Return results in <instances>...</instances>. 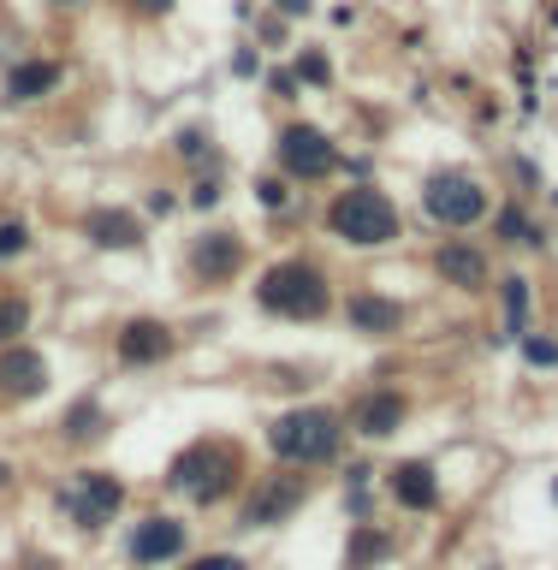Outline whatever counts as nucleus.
<instances>
[{"label":"nucleus","mask_w":558,"mask_h":570,"mask_svg":"<svg viewBox=\"0 0 558 570\" xmlns=\"http://www.w3.org/2000/svg\"><path fill=\"white\" fill-rule=\"evenodd\" d=\"M221 203V178H196V190H190V208H214Z\"/></svg>","instance_id":"29"},{"label":"nucleus","mask_w":558,"mask_h":570,"mask_svg":"<svg viewBox=\"0 0 558 570\" xmlns=\"http://www.w3.org/2000/svg\"><path fill=\"white\" fill-rule=\"evenodd\" d=\"M333 303H339L333 274L310 256H280L256 274V309L274 315V321H303V327H310V321L333 315Z\"/></svg>","instance_id":"3"},{"label":"nucleus","mask_w":558,"mask_h":570,"mask_svg":"<svg viewBox=\"0 0 558 570\" xmlns=\"http://www.w3.org/2000/svg\"><path fill=\"white\" fill-rule=\"evenodd\" d=\"M310 505V481L297 470H274V475H256L238 505V529H280Z\"/></svg>","instance_id":"9"},{"label":"nucleus","mask_w":558,"mask_h":570,"mask_svg":"<svg viewBox=\"0 0 558 570\" xmlns=\"http://www.w3.org/2000/svg\"><path fill=\"white\" fill-rule=\"evenodd\" d=\"M274 167L292 178V185H315V178H327L339 167V142L321 131V125L292 119L274 131Z\"/></svg>","instance_id":"8"},{"label":"nucleus","mask_w":558,"mask_h":570,"mask_svg":"<svg viewBox=\"0 0 558 570\" xmlns=\"http://www.w3.org/2000/svg\"><path fill=\"white\" fill-rule=\"evenodd\" d=\"M84 238L96 249H137L143 244V220L131 208H89L84 214Z\"/></svg>","instance_id":"18"},{"label":"nucleus","mask_w":558,"mask_h":570,"mask_svg":"<svg viewBox=\"0 0 558 570\" xmlns=\"http://www.w3.org/2000/svg\"><path fill=\"white\" fill-rule=\"evenodd\" d=\"M493 232H499V244H511V249H541L547 238H541V220L523 208V203H506L493 214Z\"/></svg>","instance_id":"21"},{"label":"nucleus","mask_w":558,"mask_h":570,"mask_svg":"<svg viewBox=\"0 0 558 570\" xmlns=\"http://www.w3.org/2000/svg\"><path fill=\"white\" fill-rule=\"evenodd\" d=\"M119 511H125V481L114 470H78L71 475V488H66V517L78 529H107V523H119Z\"/></svg>","instance_id":"10"},{"label":"nucleus","mask_w":558,"mask_h":570,"mask_svg":"<svg viewBox=\"0 0 558 570\" xmlns=\"http://www.w3.org/2000/svg\"><path fill=\"white\" fill-rule=\"evenodd\" d=\"M552 499H558V475H552Z\"/></svg>","instance_id":"32"},{"label":"nucleus","mask_w":558,"mask_h":570,"mask_svg":"<svg viewBox=\"0 0 558 570\" xmlns=\"http://www.w3.org/2000/svg\"><path fill=\"white\" fill-rule=\"evenodd\" d=\"M386 499L404 517H428L440 511V463L434 458H404L386 470Z\"/></svg>","instance_id":"14"},{"label":"nucleus","mask_w":558,"mask_h":570,"mask_svg":"<svg viewBox=\"0 0 558 570\" xmlns=\"http://www.w3.org/2000/svg\"><path fill=\"white\" fill-rule=\"evenodd\" d=\"M256 196H262V208H292V178L285 173H267V178H256Z\"/></svg>","instance_id":"27"},{"label":"nucleus","mask_w":558,"mask_h":570,"mask_svg":"<svg viewBox=\"0 0 558 570\" xmlns=\"http://www.w3.org/2000/svg\"><path fill=\"white\" fill-rule=\"evenodd\" d=\"M499 327H506V338L535 333V279L529 274H506V279H499Z\"/></svg>","instance_id":"19"},{"label":"nucleus","mask_w":558,"mask_h":570,"mask_svg":"<svg viewBox=\"0 0 558 570\" xmlns=\"http://www.w3.org/2000/svg\"><path fill=\"white\" fill-rule=\"evenodd\" d=\"M125 559L137 570H167L190 559V523L178 511H143L131 529H125Z\"/></svg>","instance_id":"7"},{"label":"nucleus","mask_w":558,"mask_h":570,"mask_svg":"<svg viewBox=\"0 0 558 570\" xmlns=\"http://www.w3.org/2000/svg\"><path fill=\"white\" fill-rule=\"evenodd\" d=\"M321 226H327V238H339L345 249H392L404 238V214L381 185L333 190L327 208H321Z\"/></svg>","instance_id":"4"},{"label":"nucleus","mask_w":558,"mask_h":570,"mask_svg":"<svg viewBox=\"0 0 558 570\" xmlns=\"http://www.w3.org/2000/svg\"><path fill=\"white\" fill-rule=\"evenodd\" d=\"M48 381H53L48 351H36V345H7V351H0V404L42 399Z\"/></svg>","instance_id":"15"},{"label":"nucleus","mask_w":558,"mask_h":570,"mask_svg":"<svg viewBox=\"0 0 558 570\" xmlns=\"http://www.w3.org/2000/svg\"><path fill=\"white\" fill-rule=\"evenodd\" d=\"M244 262H249V244H244V232H232V226H203L185 249V274H190L196 292H226V285L244 274Z\"/></svg>","instance_id":"6"},{"label":"nucleus","mask_w":558,"mask_h":570,"mask_svg":"<svg viewBox=\"0 0 558 570\" xmlns=\"http://www.w3.org/2000/svg\"><path fill=\"white\" fill-rule=\"evenodd\" d=\"M119 7L131 12V18H167V12L178 7V0H119Z\"/></svg>","instance_id":"28"},{"label":"nucleus","mask_w":558,"mask_h":570,"mask_svg":"<svg viewBox=\"0 0 558 570\" xmlns=\"http://www.w3.org/2000/svg\"><path fill=\"white\" fill-rule=\"evenodd\" d=\"M249 488V458L238 440H221V434H203L190 445H178L167 458V475H160V493L167 499H185L196 511H214L226 499H238Z\"/></svg>","instance_id":"1"},{"label":"nucleus","mask_w":558,"mask_h":570,"mask_svg":"<svg viewBox=\"0 0 558 570\" xmlns=\"http://www.w3.org/2000/svg\"><path fill=\"white\" fill-rule=\"evenodd\" d=\"M476 570H506V564H476Z\"/></svg>","instance_id":"30"},{"label":"nucleus","mask_w":558,"mask_h":570,"mask_svg":"<svg viewBox=\"0 0 558 570\" xmlns=\"http://www.w3.org/2000/svg\"><path fill=\"white\" fill-rule=\"evenodd\" d=\"M404 422H410V392L404 386H369L363 399L345 410V428L356 440H369V445L404 434Z\"/></svg>","instance_id":"13"},{"label":"nucleus","mask_w":558,"mask_h":570,"mask_svg":"<svg viewBox=\"0 0 558 570\" xmlns=\"http://www.w3.org/2000/svg\"><path fill=\"white\" fill-rule=\"evenodd\" d=\"M392 559V534L374 523H351V552H345V570H374V564H386Z\"/></svg>","instance_id":"20"},{"label":"nucleus","mask_w":558,"mask_h":570,"mask_svg":"<svg viewBox=\"0 0 558 570\" xmlns=\"http://www.w3.org/2000/svg\"><path fill=\"white\" fill-rule=\"evenodd\" d=\"M30 321H36V303H30L25 292H7V285H0V351H7V345H25Z\"/></svg>","instance_id":"22"},{"label":"nucleus","mask_w":558,"mask_h":570,"mask_svg":"<svg viewBox=\"0 0 558 570\" xmlns=\"http://www.w3.org/2000/svg\"><path fill=\"white\" fill-rule=\"evenodd\" d=\"M60 60H48V53H30V60H18L12 71H7V89H0V96H7V107H36L42 96H53V89H60Z\"/></svg>","instance_id":"17"},{"label":"nucleus","mask_w":558,"mask_h":570,"mask_svg":"<svg viewBox=\"0 0 558 570\" xmlns=\"http://www.w3.org/2000/svg\"><path fill=\"white\" fill-rule=\"evenodd\" d=\"M422 214L446 232H470L493 214V190L470 167H440L422 178Z\"/></svg>","instance_id":"5"},{"label":"nucleus","mask_w":558,"mask_h":570,"mask_svg":"<svg viewBox=\"0 0 558 570\" xmlns=\"http://www.w3.org/2000/svg\"><path fill=\"white\" fill-rule=\"evenodd\" d=\"M30 226L25 220H0V262H18V256H30Z\"/></svg>","instance_id":"25"},{"label":"nucleus","mask_w":558,"mask_h":570,"mask_svg":"<svg viewBox=\"0 0 558 570\" xmlns=\"http://www.w3.org/2000/svg\"><path fill=\"white\" fill-rule=\"evenodd\" d=\"M345 410L333 404H297V410H280V416H267L262 440L274 463L285 470H327V463L345 458Z\"/></svg>","instance_id":"2"},{"label":"nucleus","mask_w":558,"mask_h":570,"mask_svg":"<svg viewBox=\"0 0 558 570\" xmlns=\"http://www.w3.org/2000/svg\"><path fill=\"white\" fill-rule=\"evenodd\" d=\"M53 7H78V0H53Z\"/></svg>","instance_id":"31"},{"label":"nucleus","mask_w":558,"mask_h":570,"mask_svg":"<svg viewBox=\"0 0 558 570\" xmlns=\"http://www.w3.org/2000/svg\"><path fill=\"white\" fill-rule=\"evenodd\" d=\"M404 321H410L404 303L386 297V292H374V285H356V292L345 297V327L356 338H399Z\"/></svg>","instance_id":"16"},{"label":"nucleus","mask_w":558,"mask_h":570,"mask_svg":"<svg viewBox=\"0 0 558 570\" xmlns=\"http://www.w3.org/2000/svg\"><path fill=\"white\" fill-rule=\"evenodd\" d=\"M101 434H107V416H101L96 399H78V404H71V416L60 422V440L66 445H84V440H101Z\"/></svg>","instance_id":"23"},{"label":"nucleus","mask_w":558,"mask_h":570,"mask_svg":"<svg viewBox=\"0 0 558 570\" xmlns=\"http://www.w3.org/2000/svg\"><path fill=\"white\" fill-rule=\"evenodd\" d=\"M185 570H249V559H244V552H232V547H214V552L185 559Z\"/></svg>","instance_id":"26"},{"label":"nucleus","mask_w":558,"mask_h":570,"mask_svg":"<svg viewBox=\"0 0 558 570\" xmlns=\"http://www.w3.org/2000/svg\"><path fill=\"white\" fill-rule=\"evenodd\" d=\"M517 351H523L529 368H558V338L552 333H523V338H517Z\"/></svg>","instance_id":"24"},{"label":"nucleus","mask_w":558,"mask_h":570,"mask_svg":"<svg viewBox=\"0 0 558 570\" xmlns=\"http://www.w3.org/2000/svg\"><path fill=\"white\" fill-rule=\"evenodd\" d=\"M428 267H434L440 285L470 292V297L493 285V262H488V249H481L476 238H440L434 249H428Z\"/></svg>","instance_id":"11"},{"label":"nucleus","mask_w":558,"mask_h":570,"mask_svg":"<svg viewBox=\"0 0 558 570\" xmlns=\"http://www.w3.org/2000/svg\"><path fill=\"white\" fill-rule=\"evenodd\" d=\"M173 351H178V333L160 315H131V321H119V333H114L119 368H160V363H173Z\"/></svg>","instance_id":"12"}]
</instances>
